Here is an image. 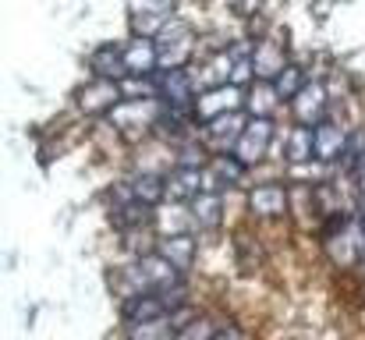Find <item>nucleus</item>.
I'll return each instance as SVG.
<instances>
[{"label": "nucleus", "instance_id": "nucleus-22", "mask_svg": "<svg viewBox=\"0 0 365 340\" xmlns=\"http://www.w3.org/2000/svg\"><path fill=\"white\" fill-rule=\"evenodd\" d=\"M280 93H277V86L273 82H266V78H255L248 89H245V113L248 117H262V120H273V113L280 110Z\"/></svg>", "mask_w": 365, "mask_h": 340}, {"label": "nucleus", "instance_id": "nucleus-8", "mask_svg": "<svg viewBox=\"0 0 365 340\" xmlns=\"http://www.w3.org/2000/svg\"><path fill=\"white\" fill-rule=\"evenodd\" d=\"M235 110H245V89L242 86H217V89H206L195 96V120L199 124H210L224 113H235Z\"/></svg>", "mask_w": 365, "mask_h": 340}, {"label": "nucleus", "instance_id": "nucleus-32", "mask_svg": "<svg viewBox=\"0 0 365 340\" xmlns=\"http://www.w3.org/2000/svg\"><path fill=\"white\" fill-rule=\"evenodd\" d=\"M351 181H355V188L365 195V156L355 163V167H351Z\"/></svg>", "mask_w": 365, "mask_h": 340}, {"label": "nucleus", "instance_id": "nucleus-17", "mask_svg": "<svg viewBox=\"0 0 365 340\" xmlns=\"http://www.w3.org/2000/svg\"><path fill=\"white\" fill-rule=\"evenodd\" d=\"M206 192V174L202 167H188V163H174L167 170V199L170 202H192L195 195Z\"/></svg>", "mask_w": 365, "mask_h": 340}, {"label": "nucleus", "instance_id": "nucleus-34", "mask_svg": "<svg viewBox=\"0 0 365 340\" xmlns=\"http://www.w3.org/2000/svg\"><path fill=\"white\" fill-rule=\"evenodd\" d=\"M362 266H365V262H362Z\"/></svg>", "mask_w": 365, "mask_h": 340}, {"label": "nucleus", "instance_id": "nucleus-29", "mask_svg": "<svg viewBox=\"0 0 365 340\" xmlns=\"http://www.w3.org/2000/svg\"><path fill=\"white\" fill-rule=\"evenodd\" d=\"M118 86H121V100H153V96H156V78L128 75V78H121Z\"/></svg>", "mask_w": 365, "mask_h": 340}, {"label": "nucleus", "instance_id": "nucleus-14", "mask_svg": "<svg viewBox=\"0 0 365 340\" xmlns=\"http://www.w3.org/2000/svg\"><path fill=\"white\" fill-rule=\"evenodd\" d=\"M188 319H192V316H188V309H178V312L160 316V319L128 323V326H124V337H128V340H178Z\"/></svg>", "mask_w": 365, "mask_h": 340}, {"label": "nucleus", "instance_id": "nucleus-10", "mask_svg": "<svg viewBox=\"0 0 365 340\" xmlns=\"http://www.w3.org/2000/svg\"><path fill=\"white\" fill-rule=\"evenodd\" d=\"M188 75H192V82H195V89H199V93L217 89V86H231L235 57H231V50H227V46H224V50H213L210 57L195 61V64L188 68Z\"/></svg>", "mask_w": 365, "mask_h": 340}, {"label": "nucleus", "instance_id": "nucleus-12", "mask_svg": "<svg viewBox=\"0 0 365 340\" xmlns=\"http://www.w3.org/2000/svg\"><path fill=\"white\" fill-rule=\"evenodd\" d=\"M128 21H131L135 36L156 39L167 29V21H170V7L163 0H131L128 4Z\"/></svg>", "mask_w": 365, "mask_h": 340}, {"label": "nucleus", "instance_id": "nucleus-1", "mask_svg": "<svg viewBox=\"0 0 365 340\" xmlns=\"http://www.w3.org/2000/svg\"><path fill=\"white\" fill-rule=\"evenodd\" d=\"M323 252L337 269H355L365 262V224L355 213H341V217H327L323 220Z\"/></svg>", "mask_w": 365, "mask_h": 340}, {"label": "nucleus", "instance_id": "nucleus-27", "mask_svg": "<svg viewBox=\"0 0 365 340\" xmlns=\"http://www.w3.org/2000/svg\"><path fill=\"white\" fill-rule=\"evenodd\" d=\"M188 206H192L195 227H202V230H217V227L224 224V195H220V192L206 188V192L195 195Z\"/></svg>", "mask_w": 365, "mask_h": 340}, {"label": "nucleus", "instance_id": "nucleus-19", "mask_svg": "<svg viewBox=\"0 0 365 340\" xmlns=\"http://www.w3.org/2000/svg\"><path fill=\"white\" fill-rule=\"evenodd\" d=\"M153 227L160 230V237H178V234H188L195 227V217H192V206L188 202H160L153 210Z\"/></svg>", "mask_w": 365, "mask_h": 340}, {"label": "nucleus", "instance_id": "nucleus-28", "mask_svg": "<svg viewBox=\"0 0 365 340\" xmlns=\"http://www.w3.org/2000/svg\"><path fill=\"white\" fill-rule=\"evenodd\" d=\"M273 86H277L280 100H284V103H291V100L302 93V86H305V71H302L298 64H287V68L273 78Z\"/></svg>", "mask_w": 365, "mask_h": 340}, {"label": "nucleus", "instance_id": "nucleus-33", "mask_svg": "<svg viewBox=\"0 0 365 340\" xmlns=\"http://www.w3.org/2000/svg\"><path fill=\"white\" fill-rule=\"evenodd\" d=\"M359 217H362V224H365V195L359 199Z\"/></svg>", "mask_w": 365, "mask_h": 340}, {"label": "nucleus", "instance_id": "nucleus-21", "mask_svg": "<svg viewBox=\"0 0 365 340\" xmlns=\"http://www.w3.org/2000/svg\"><path fill=\"white\" fill-rule=\"evenodd\" d=\"M316 131V156L323 160V163H341V156H344V149H348V128L344 124H337V120H323L319 128H312Z\"/></svg>", "mask_w": 365, "mask_h": 340}, {"label": "nucleus", "instance_id": "nucleus-6", "mask_svg": "<svg viewBox=\"0 0 365 340\" xmlns=\"http://www.w3.org/2000/svg\"><path fill=\"white\" fill-rule=\"evenodd\" d=\"M291 117L305 128H319L323 120H330V86L323 78H305L302 93L291 100Z\"/></svg>", "mask_w": 365, "mask_h": 340}, {"label": "nucleus", "instance_id": "nucleus-31", "mask_svg": "<svg viewBox=\"0 0 365 340\" xmlns=\"http://www.w3.org/2000/svg\"><path fill=\"white\" fill-rule=\"evenodd\" d=\"M213 340H245L242 326H235V323H224V326H217V337Z\"/></svg>", "mask_w": 365, "mask_h": 340}, {"label": "nucleus", "instance_id": "nucleus-3", "mask_svg": "<svg viewBox=\"0 0 365 340\" xmlns=\"http://www.w3.org/2000/svg\"><path fill=\"white\" fill-rule=\"evenodd\" d=\"M188 302V287L178 280L163 291H153V294H138V298H128L121 302V316H124V326L128 323H145V319H160V316H170L178 309H185Z\"/></svg>", "mask_w": 365, "mask_h": 340}, {"label": "nucleus", "instance_id": "nucleus-25", "mask_svg": "<svg viewBox=\"0 0 365 340\" xmlns=\"http://www.w3.org/2000/svg\"><path fill=\"white\" fill-rule=\"evenodd\" d=\"M156 255H163L178 273H188V269L195 266V237H192V234L160 237V241H156Z\"/></svg>", "mask_w": 365, "mask_h": 340}, {"label": "nucleus", "instance_id": "nucleus-15", "mask_svg": "<svg viewBox=\"0 0 365 340\" xmlns=\"http://www.w3.org/2000/svg\"><path fill=\"white\" fill-rule=\"evenodd\" d=\"M287 64H291V61H287V46H284V39H277V36H262V39L252 43V68H255V78L273 82Z\"/></svg>", "mask_w": 365, "mask_h": 340}, {"label": "nucleus", "instance_id": "nucleus-26", "mask_svg": "<svg viewBox=\"0 0 365 340\" xmlns=\"http://www.w3.org/2000/svg\"><path fill=\"white\" fill-rule=\"evenodd\" d=\"M89 68H93V75H96V78H110V82H121V78H128L124 46H118V43L100 46V50L89 57Z\"/></svg>", "mask_w": 365, "mask_h": 340}, {"label": "nucleus", "instance_id": "nucleus-16", "mask_svg": "<svg viewBox=\"0 0 365 340\" xmlns=\"http://www.w3.org/2000/svg\"><path fill=\"white\" fill-rule=\"evenodd\" d=\"M245 124H248V113L245 110L224 113V117L210 120V124H206V149H210L213 156H217V153H235Z\"/></svg>", "mask_w": 365, "mask_h": 340}, {"label": "nucleus", "instance_id": "nucleus-30", "mask_svg": "<svg viewBox=\"0 0 365 340\" xmlns=\"http://www.w3.org/2000/svg\"><path fill=\"white\" fill-rule=\"evenodd\" d=\"M213 337H217V323L213 319H202V316H192L178 340H213Z\"/></svg>", "mask_w": 365, "mask_h": 340}, {"label": "nucleus", "instance_id": "nucleus-24", "mask_svg": "<svg viewBox=\"0 0 365 340\" xmlns=\"http://www.w3.org/2000/svg\"><path fill=\"white\" fill-rule=\"evenodd\" d=\"M280 149H284V160H287L291 167H294V163H305V160L316 156V131L305 128V124H291V128L284 131Z\"/></svg>", "mask_w": 365, "mask_h": 340}, {"label": "nucleus", "instance_id": "nucleus-2", "mask_svg": "<svg viewBox=\"0 0 365 340\" xmlns=\"http://www.w3.org/2000/svg\"><path fill=\"white\" fill-rule=\"evenodd\" d=\"M181 280V273L163 259V255H138L135 262H128L124 269H118L114 277H110V284H114V291L121 294L124 302L128 298H138V294H153V291H163V287H170V284H178Z\"/></svg>", "mask_w": 365, "mask_h": 340}, {"label": "nucleus", "instance_id": "nucleus-18", "mask_svg": "<svg viewBox=\"0 0 365 340\" xmlns=\"http://www.w3.org/2000/svg\"><path fill=\"white\" fill-rule=\"evenodd\" d=\"M124 64H128V75H138V78H156V75H160L156 39L131 36V43L124 46Z\"/></svg>", "mask_w": 365, "mask_h": 340}, {"label": "nucleus", "instance_id": "nucleus-20", "mask_svg": "<svg viewBox=\"0 0 365 340\" xmlns=\"http://www.w3.org/2000/svg\"><path fill=\"white\" fill-rule=\"evenodd\" d=\"M202 174H206V188L224 192V188H235L245 177V163L235 153H217V156H210V163L202 167Z\"/></svg>", "mask_w": 365, "mask_h": 340}, {"label": "nucleus", "instance_id": "nucleus-13", "mask_svg": "<svg viewBox=\"0 0 365 340\" xmlns=\"http://www.w3.org/2000/svg\"><path fill=\"white\" fill-rule=\"evenodd\" d=\"M269 142H273V120H262V117H248L242 138L235 145V156L242 160L245 167L259 163L266 153H269Z\"/></svg>", "mask_w": 365, "mask_h": 340}, {"label": "nucleus", "instance_id": "nucleus-11", "mask_svg": "<svg viewBox=\"0 0 365 340\" xmlns=\"http://www.w3.org/2000/svg\"><path fill=\"white\" fill-rule=\"evenodd\" d=\"M291 210V188L280 181H262L248 192V213L259 220H280Z\"/></svg>", "mask_w": 365, "mask_h": 340}, {"label": "nucleus", "instance_id": "nucleus-9", "mask_svg": "<svg viewBox=\"0 0 365 340\" xmlns=\"http://www.w3.org/2000/svg\"><path fill=\"white\" fill-rule=\"evenodd\" d=\"M156 96L163 100L167 110H192L199 89H195L188 68H174V71H160L156 75Z\"/></svg>", "mask_w": 365, "mask_h": 340}, {"label": "nucleus", "instance_id": "nucleus-7", "mask_svg": "<svg viewBox=\"0 0 365 340\" xmlns=\"http://www.w3.org/2000/svg\"><path fill=\"white\" fill-rule=\"evenodd\" d=\"M121 103V86L110 78H89L86 86H78L75 93V107L86 117H110V110Z\"/></svg>", "mask_w": 365, "mask_h": 340}, {"label": "nucleus", "instance_id": "nucleus-23", "mask_svg": "<svg viewBox=\"0 0 365 340\" xmlns=\"http://www.w3.org/2000/svg\"><path fill=\"white\" fill-rule=\"evenodd\" d=\"M128 188H131V195L142 202V206H160V202H167V174L163 170H135L131 177H128Z\"/></svg>", "mask_w": 365, "mask_h": 340}, {"label": "nucleus", "instance_id": "nucleus-5", "mask_svg": "<svg viewBox=\"0 0 365 340\" xmlns=\"http://www.w3.org/2000/svg\"><path fill=\"white\" fill-rule=\"evenodd\" d=\"M156 53H160V71L192 68V61H195V36H192V29L170 18L167 29L156 36Z\"/></svg>", "mask_w": 365, "mask_h": 340}, {"label": "nucleus", "instance_id": "nucleus-4", "mask_svg": "<svg viewBox=\"0 0 365 340\" xmlns=\"http://www.w3.org/2000/svg\"><path fill=\"white\" fill-rule=\"evenodd\" d=\"M163 100L153 96V100H121L114 110H110V128L121 131L128 138H145V131L160 128L163 124Z\"/></svg>", "mask_w": 365, "mask_h": 340}]
</instances>
